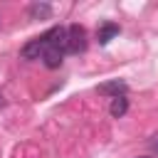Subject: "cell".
I'll return each instance as SVG.
<instances>
[{"mask_svg":"<svg viewBox=\"0 0 158 158\" xmlns=\"http://www.w3.org/2000/svg\"><path fill=\"white\" fill-rule=\"evenodd\" d=\"M86 49V30L81 25H69L67 27V52L79 54Z\"/></svg>","mask_w":158,"mask_h":158,"instance_id":"1","label":"cell"},{"mask_svg":"<svg viewBox=\"0 0 158 158\" xmlns=\"http://www.w3.org/2000/svg\"><path fill=\"white\" fill-rule=\"evenodd\" d=\"M126 91H128V86H126V81H121V79H114V81H106V84L99 86V94L111 96V99H116V96H126Z\"/></svg>","mask_w":158,"mask_h":158,"instance_id":"2","label":"cell"},{"mask_svg":"<svg viewBox=\"0 0 158 158\" xmlns=\"http://www.w3.org/2000/svg\"><path fill=\"white\" fill-rule=\"evenodd\" d=\"M64 54H67V49H64V47H49V49L44 52L42 62H44V67H49V69H57V67L64 62Z\"/></svg>","mask_w":158,"mask_h":158,"instance_id":"3","label":"cell"},{"mask_svg":"<svg viewBox=\"0 0 158 158\" xmlns=\"http://www.w3.org/2000/svg\"><path fill=\"white\" fill-rule=\"evenodd\" d=\"M52 15V5H47V2H32L30 5V17L32 20H47Z\"/></svg>","mask_w":158,"mask_h":158,"instance_id":"4","label":"cell"},{"mask_svg":"<svg viewBox=\"0 0 158 158\" xmlns=\"http://www.w3.org/2000/svg\"><path fill=\"white\" fill-rule=\"evenodd\" d=\"M116 35H118V25H114V22L101 25V27H99V32H96L99 44H109V40H111V37H116Z\"/></svg>","mask_w":158,"mask_h":158,"instance_id":"5","label":"cell"},{"mask_svg":"<svg viewBox=\"0 0 158 158\" xmlns=\"http://www.w3.org/2000/svg\"><path fill=\"white\" fill-rule=\"evenodd\" d=\"M126 111H128V99H126V96H116V99H111L109 114H111L114 118H121Z\"/></svg>","mask_w":158,"mask_h":158,"instance_id":"6","label":"cell"},{"mask_svg":"<svg viewBox=\"0 0 158 158\" xmlns=\"http://www.w3.org/2000/svg\"><path fill=\"white\" fill-rule=\"evenodd\" d=\"M148 146H151V148H153V151L158 153V133H156V136H151V141H148Z\"/></svg>","mask_w":158,"mask_h":158,"instance_id":"7","label":"cell"},{"mask_svg":"<svg viewBox=\"0 0 158 158\" xmlns=\"http://www.w3.org/2000/svg\"><path fill=\"white\" fill-rule=\"evenodd\" d=\"M138 158H151V156H138Z\"/></svg>","mask_w":158,"mask_h":158,"instance_id":"8","label":"cell"},{"mask_svg":"<svg viewBox=\"0 0 158 158\" xmlns=\"http://www.w3.org/2000/svg\"><path fill=\"white\" fill-rule=\"evenodd\" d=\"M0 106H2V96H0Z\"/></svg>","mask_w":158,"mask_h":158,"instance_id":"9","label":"cell"}]
</instances>
